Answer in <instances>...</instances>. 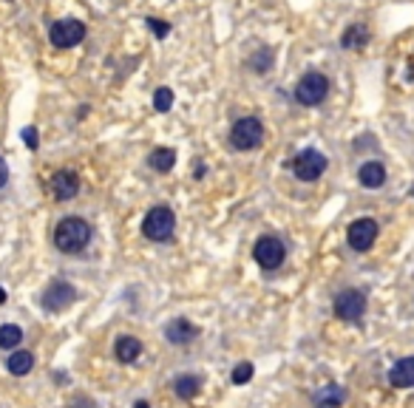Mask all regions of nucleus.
Returning <instances> with one entry per match:
<instances>
[{
	"mask_svg": "<svg viewBox=\"0 0 414 408\" xmlns=\"http://www.w3.org/2000/svg\"><path fill=\"white\" fill-rule=\"evenodd\" d=\"M358 179H360L363 187L378 190V187H383V182H386V171H383L380 162H366V164H360Z\"/></svg>",
	"mask_w": 414,
	"mask_h": 408,
	"instance_id": "2eb2a0df",
	"label": "nucleus"
},
{
	"mask_svg": "<svg viewBox=\"0 0 414 408\" xmlns=\"http://www.w3.org/2000/svg\"><path fill=\"white\" fill-rule=\"evenodd\" d=\"M113 354H117L120 363H133V360L142 354V341H140V338H133V334H122V338H117Z\"/></svg>",
	"mask_w": 414,
	"mask_h": 408,
	"instance_id": "4468645a",
	"label": "nucleus"
},
{
	"mask_svg": "<svg viewBox=\"0 0 414 408\" xmlns=\"http://www.w3.org/2000/svg\"><path fill=\"white\" fill-rule=\"evenodd\" d=\"M148 26L153 29V34H156V37H165V34L171 32V26H168V23H162L159 17H148Z\"/></svg>",
	"mask_w": 414,
	"mask_h": 408,
	"instance_id": "b1692460",
	"label": "nucleus"
},
{
	"mask_svg": "<svg viewBox=\"0 0 414 408\" xmlns=\"http://www.w3.org/2000/svg\"><path fill=\"white\" fill-rule=\"evenodd\" d=\"M363 312H366V295L360 290H343L335 298V315L343 321L358 323L363 318Z\"/></svg>",
	"mask_w": 414,
	"mask_h": 408,
	"instance_id": "1a4fd4ad",
	"label": "nucleus"
},
{
	"mask_svg": "<svg viewBox=\"0 0 414 408\" xmlns=\"http://www.w3.org/2000/svg\"><path fill=\"white\" fill-rule=\"evenodd\" d=\"M324 171H327V156L320 151H315V148L301 151L292 159V173L301 182H315V179L324 176Z\"/></svg>",
	"mask_w": 414,
	"mask_h": 408,
	"instance_id": "39448f33",
	"label": "nucleus"
},
{
	"mask_svg": "<svg viewBox=\"0 0 414 408\" xmlns=\"http://www.w3.org/2000/svg\"><path fill=\"white\" fill-rule=\"evenodd\" d=\"M173 391L179 400H193L201 391V377L199 374H179L173 380Z\"/></svg>",
	"mask_w": 414,
	"mask_h": 408,
	"instance_id": "dca6fc26",
	"label": "nucleus"
},
{
	"mask_svg": "<svg viewBox=\"0 0 414 408\" xmlns=\"http://www.w3.org/2000/svg\"><path fill=\"white\" fill-rule=\"evenodd\" d=\"M196 334H199V329H196L190 321H185V318H173V321L165 326V338H168L173 346H185V343H190Z\"/></svg>",
	"mask_w": 414,
	"mask_h": 408,
	"instance_id": "f8f14e48",
	"label": "nucleus"
},
{
	"mask_svg": "<svg viewBox=\"0 0 414 408\" xmlns=\"http://www.w3.org/2000/svg\"><path fill=\"white\" fill-rule=\"evenodd\" d=\"M261 136H264V128H261L259 119L244 116L233 125V131H230V145L236 151H252V148L261 145Z\"/></svg>",
	"mask_w": 414,
	"mask_h": 408,
	"instance_id": "20e7f679",
	"label": "nucleus"
},
{
	"mask_svg": "<svg viewBox=\"0 0 414 408\" xmlns=\"http://www.w3.org/2000/svg\"><path fill=\"white\" fill-rule=\"evenodd\" d=\"M0 303H6V292H3V286H0Z\"/></svg>",
	"mask_w": 414,
	"mask_h": 408,
	"instance_id": "bb28decb",
	"label": "nucleus"
},
{
	"mask_svg": "<svg viewBox=\"0 0 414 408\" xmlns=\"http://www.w3.org/2000/svg\"><path fill=\"white\" fill-rule=\"evenodd\" d=\"M327 94H329V83L324 74H318V71L304 74L295 85V100L301 105H320L327 100Z\"/></svg>",
	"mask_w": 414,
	"mask_h": 408,
	"instance_id": "7ed1b4c3",
	"label": "nucleus"
},
{
	"mask_svg": "<svg viewBox=\"0 0 414 408\" xmlns=\"http://www.w3.org/2000/svg\"><path fill=\"white\" fill-rule=\"evenodd\" d=\"M389 383L395 389H411L414 386V357H403L389 372Z\"/></svg>",
	"mask_w": 414,
	"mask_h": 408,
	"instance_id": "ddd939ff",
	"label": "nucleus"
},
{
	"mask_svg": "<svg viewBox=\"0 0 414 408\" xmlns=\"http://www.w3.org/2000/svg\"><path fill=\"white\" fill-rule=\"evenodd\" d=\"M173 230H176V215H173L171 207L159 204V207L148 210L145 222H142L145 238H151V241H168V238L173 235Z\"/></svg>",
	"mask_w": 414,
	"mask_h": 408,
	"instance_id": "f03ea898",
	"label": "nucleus"
},
{
	"mask_svg": "<svg viewBox=\"0 0 414 408\" xmlns=\"http://www.w3.org/2000/svg\"><path fill=\"white\" fill-rule=\"evenodd\" d=\"M343 400H347V391L332 383V386H324L315 394V408H340Z\"/></svg>",
	"mask_w": 414,
	"mask_h": 408,
	"instance_id": "f3484780",
	"label": "nucleus"
},
{
	"mask_svg": "<svg viewBox=\"0 0 414 408\" xmlns=\"http://www.w3.org/2000/svg\"><path fill=\"white\" fill-rule=\"evenodd\" d=\"M88 241H91V224L85 219L68 215L54 227V244L63 253H80L88 247Z\"/></svg>",
	"mask_w": 414,
	"mask_h": 408,
	"instance_id": "f257e3e1",
	"label": "nucleus"
},
{
	"mask_svg": "<svg viewBox=\"0 0 414 408\" xmlns=\"http://www.w3.org/2000/svg\"><path fill=\"white\" fill-rule=\"evenodd\" d=\"M52 193L54 199L65 202V199H74L80 193V176L72 173V171H57L52 176Z\"/></svg>",
	"mask_w": 414,
	"mask_h": 408,
	"instance_id": "9b49d317",
	"label": "nucleus"
},
{
	"mask_svg": "<svg viewBox=\"0 0 414 408\" xmlns=\"http://www.w3.org/2000/svg\"><path fill=\"white\" fill-rule=\"evenodd\" d=\"M83 37H85V23H80L74 17L57 20L49 32V40H52V45H57V49H72V45L83 43Z\"/></svg>",
	"mask_w": 414,
	"mask_h": 408,
	"instance_id": "423d86ee",
	"label": "nucleus"
},
{
	"mask_svg": "<svg viewBox=\"0 0 414 408\" xmlns=\"http://www.w3.org/2000/svg\"><path fill=\"white\" fill-rule=\"evenodd\" d=\"M171 105H173V91H171V88H156V94H153V108H156L159 114H165V111H171Z\"/></svg>",
	"mask_w": 414,
	"mask_h": 408,
	"instance_id": "4be33fe9",
	"label": "nucleus"
},
{
	"mask_svg": "<svg viewBox=\"0 0 414 408\" xmlns=\"http://www.w3.org/2000/svg\"><path fill=\"white\" fill-rule=\"evenodd\" d=\"M133 408H151V405H148V402H136Z\"/></svg>",
	"mask_w": 414,
	"mask_h": 408,
	"instance_id": "cd10ccee",
	"label": "nucleus"
},
{
	"mask_svg": "<svg viewBox=\"0 0 414 408\" xmlns=\"http://www.w3.org/2000/svg\"><path fill=\"white\" fill-rule=\"evenodd\" d=\"M250 380H252V363L244 360V363H239L233 369V383H236V386H244V383H250Z\"/></svg>",
	"mask_w": 414,
	"mask_h": 408,
	"instance_id": "5701e85b",
	"label": "nucleus"
},
{
	"mask_svg": "<svg viewBox=\"0 0 414 408\" xmlns=\"http://www.w3.org/2000/svg\"><path fill=\"white\" fill-rule=\"evenodd\" d=\"M74 301H77V290L72 283H65V281L49 283V286H45V292H43V309L45 312H63Z\"/></svg>",
	"mask_w": 414,
	"mask_h": 408,
	"instance_id": "6e6552de",
	"label": "nucleus"
},
{
	"mask_svg": "<svg viewBox=\"0 0 414 408\" xmlns=\"http://www.w3.org/2000/svg\"><path fill=\"white\" fill-rule=\"evenodd\" d=\"M148 164L153 167V171H159V173H168L171 167L176 164V151H173V148H156V151L151 153Z\"/></svg>",
	"mask_w": 414,
	"mask_h": 408,
	"instance_id": "aec40b11",
	"label": "nucleus"
},
{
	"mask_svg": "<svg viewBox=\"0 0 414 408\" xmlns=\"http://www.w3.org/2000/svg\"><path fill=\"white\" fill-rule=\"evenodd\" d=\"M32 366H34V354H32V352H14V354L6 360V369H9L14 377L29 374Z\"/></svg>",
	"mask_w": 414,
	"mask_h": 408,
	"instance_id": "6ab92c4d",
	"label": "nucleus"
},
{
	"mask_svg": "<svg viewBox=\"0 0 414 408\" xmlns=\"http://www.w3.org/2000/svg\"><path fill=\"white\" fill-rule=\"evenodd\" d=\"M23 142H26V145L34 151V148H37V131H34V128H26V131H23Z\"/></svg>",
	"mask_w": 414,
	"mask_h": 408,
	"instance_id": "393cba45",
	"label": "nucleus"
},
{
	"mask_svg": "<svg viewBox=\"0 0 414 408\" xmlns=\"http://www.w3.org/2000/svg\"><path fill=\"white\" fill-rule=\"evenodd\" d=\"M9 182V167H6V162H3V156H0V187H3Z\"/></svg>",
	"mask_w": 414,
	"mask_h": 408,
	"instance_id": "a878e982",
	"label": "nucleus"
},
{
	"mask_svg": "<svg viewBox=\"0 0 414 408\" xmlns=\"http://www.w3.org/2000/svg\"><path fill=\"white\" fill-rule=\"evenodd\" d=\"M343 49H363L366 43H369V29L363 26V23H355V26H349L347 32H343Z\"/></svg>",
	"mask_w": 414,
	"mask_h": 408,
	"instance_id": "a211bd4d",
	"label": "nucleus"
},
{
	"mask_svg": "<svg viewBox=\"0 0 414 408\" xmlns=\"http://www.w3.org/2000/svg\"><path fill=\"white\" fill-rule=\"evenodd\" d=\"M252 255H256L259 267L275 270V267H281V264H284L287 250H284V244L275 235H264V238H259V241H256V247H252Z\"/></svg>",
	"mask_w": 414,
	"mask_h": 408,
	"instance_id": "0eeeda50",
	"label": "nucleus"
},
{
	"mask_svg": "<svg viewBox=\"0 0 414 408\" xmlns=\"http://www.w3.org/2000/svg\"><path fill=\"white\" fill-rule=\"evenodd\" d=\"M347 238H349V247L355 253H366V250H372L375 238H378V224L372 219H358L349 224Z\"/></svg>",
	"mask_w": 414,
	"mask_h": 408,
	"instance_id": "9d476101",
	"label": "nucleus"
},
{
	"mask_svg": "<svg viewBox=\"0 0 414 408\" xmlns=\"http://www.w3.org/2000/svg\"><path fill=\"white\" fill-rule=\"evenodd\" d=\"M20 341H23L20 326H12V323L0 326V349H14V346H20Z\"/></svg>",
	"mask_w": 414,
	"mask_h": 408,
	"instance_id": "412c9836",
	"label": "nucleus"
}]
</instances>
